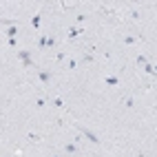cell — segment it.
<instances>
[{
	"instance_id": "6da1fadb",
	"label": "cell",
	"mask_w": 157,
	"mask_h": 157,
	"mask_svg": "<svg viewBox=\"0 0 157 157\" xmlns=\"http://www.w3.org/2000/svg\"><path fill=\"white\" fill-rule=\"evenodd\" d=\"M18 58H20V60H25V64H27V66H31V64H33V62H31V53H29V51H18Z\"/></svg>"
},
{
	"instance_id": "7a4b0ae2",
	"label": "cell",
	"mask_w": 157,
	"mask_h": 157,
	"mask_svg": "<svg viewBox=\"0 0 157 157\" xmlns=\"http://www.w3.org/2000/svg\"><path fill=\"white\" fill-rule=\"evenodd\" d=\"M80 131H82V133H84V135H86L89 139H91V142H93V144H100V139H97V135H93V133H91V131H86V128H80Z\"/></svg>"
},
{
	"instance_id": "3957f363",
	"label": "cell",
	"mask_w": 157,
	"mask_h": 157,
	"mask_svg": "<svg viewBox=\"0 0 157 157\" xmlns=\"http://www.w3.org/2000/svg\"><path fill=\"white\" fill-rule=\"evenodd\" d=\"M80 33H84V29H80V27H71V29H69V38H77Z\"/></svg>"
},
{
	"instance_id": "277c9868",
	"label": "cell",
	"mask_w": 157,
	"mask_h": 157,
	"mask_svg": "<svg viewBox=\"0 0 157 157\" xmlns=\"http://www.w3.org/2000/svg\"><path fill=\"white\" fill-rule=\"evenodd\" d=\"M64 150H66V155H75L77 153V144H66Z\"/></svg>"
},
{
	"instance_id": "5b68a950",
	"label": "cell",
	"mask_w": 157,
	"mask_h": 157,
	"mask_svg": "<svg viewBox=\"0 0 157 157\" xmlns=\"http://www.w3.org/2000/svg\"><path fill=\"white\" fill-rule=\"evenodd\" d=\"M40 80H42L44 84H47L49 80H51V71H40Z\"/></svg>"
},
{
	"instance_id": "8992f818",
	"label": "cell",
	"mask_w": 157,
	"mask_h": 157,
	"mask_svg": "<svg viewBox=\"0 0 157 157\" xmlns=\"http://www.w3.org/2000/svg\"><path fill=\"white\" fill-rule=\"evenodd\" d=\"M104 82L109 84V86H117V84H120V77H106Z\"/></svg>"
},
{
	"instance_id": "52a82bcc",
	"label": "cell",
	"mask_w": 157,
	"mask_h": 157,
	"mask_svg": "<svg viewBox=\"0 0 157 157\" xmlns=\"http://www.w3.org/2000/svg\"><path fill=\"white\" fill-rule=\"evenodd\" d=\"M47 40H49L47 36H40V40H38V47H40V49H44V47H47Z\"/></svg>"
},
{
	"instance_id": "ba28073f",
	"label": "cell",
	"mask_w": 157,
	"mask_h": 157,
	"mask_svg": "<svg viewBox=\"0 0 157 157\" xmlns=\"http://www.w3.org/2000/svg\"><path fill=\"white\" fill-rule=\"evenodd\" d=\"M16 33H18V27H9V29H7V36L9 38H13Z\"/></svg>"
},
{
	"instance_id": "9c48e42d",
	"label": "cell",
	"mask_w": 157,
	"mask_h": 157,
	"mask_svg": "<svg viewBox=\"0 0 157 157\" xmlns=\"http://www.w3.org/2000/svg\"><path fill=\"white\" fill-rule=\"evenodd\" d=\"M66 66H69V69H75V66H77V62H75L73 58H69V60H66Z\"/></svg>"
},
{
	"instance_id": "30bf717a",
	"label": "cell",
	"mask_w": 157,
	"mask_h": 157,
	"mask_svg": "<svg viewBox=\"0 0 157 157\" xmlns=\"http://www.w3.org/2000/svg\"><path fill=\"white\" fill-rule=\"evenodd\" d=\"M51 104H53V106H58V109H60V106H64V104H62V100H60V97H53V100H51Z\"/></svg>"
},
{
	"instance_id": "8fae6325",
	"label": "cell",
	"mask_w": 157,
	"mask_h": 157,
	"mask_svg": "<svg viewBox=\"0 0 157 157\" xmlns=\"http://www.w3.org/2000/svg\"><path fill=\"white\" fill-rule=\"evenodd\" d=\"M44 104H47V102H44V100H42V97H38V100H36V106H38V109H42V106H44Z\"/></svg>"
},
{
	"instance_id": "7c38bea8",
	"label": "cell",
	"mask_w": 157,
	"mask_h": 157,
	"mask_svg": "<svg viewBox=\"0 0 157 157\" xmlns=\"http://www.w3.org/2000/svg\"><path fill=\"white\" fill-rule=\"evenodd\" d=\"M137 64H144V66H146L148 62H146V58H144V55H139V58H137Z\"/></svg>"
},
{
	"instance_id": "4fadbf2b",
	"label": "cell",
	"mask_w": 157,
	"mask_h": 157,
	"mask_svg": "<svg viewBox=\"0 0 157 157\" xmlns=\"http://www.w3.org/2000/svg\"><path fill=\"white\" fill-rule=\"evenodd\" d=\"M144 71H146V73H155V66H150V64H146V66H144Z\"/></svg>"
},
{
	"instance_id": "5bb4252c",
	"label": "cell",
	"mask_w": 157,
	"mask_h": 157,
	"mask_svg": "<svg viewBox=\"0 0 157 157\" xmlns=\"http://www.w3.org/2000/svg\"><path fill=\"white\" fill-rule=\"evenodd\" d=\"M53 44H55V38H51V36H49V40H47V47H49V49H51V47H53Z\"/></svg>"
},
{
	"instance_id": "9a60e30c",
	"label": "cell",
	"mask_w": 157,
	"mask_h": 157,
	"mask_svg": "<svg viewBox=\"0 0 157 157\" xmlns=\"http://www.w3.org/2000/svg\"><path fill=\"white\" fill-rule=\"evenodd\" d=\"M131 18H133V20H137V18H139V11L133 9V11H131Z\"/></svg>"
},
{
	"instance_id": "2e32d148",
	"label": "cell",
	"mask_w": 157,
	"mask_h": 157,
	"mask_svg": "<svg viewBox=\"0 0 157 157\" xmlns=\"http://www.w3.org/2000/svg\"><path fill=\"white\" fill-rule=\"evenodd\" d=\"M53 157H62V155H53Z\"/></svg>"
},
{
	"instance_id": "e0dca14e",
	"label": "cell",
	"mask_w": 157,
	"mask_h": 157,
	"mask_svg": "<svg viewBox=\"0 0 157 157\" xmlns=\"http://www.w3.org/2000/svg\"><path fill=\"white\" fill-rule=\"evenodd\" d=\"M155 73H157V66H155Z\"/></svg>"
}]
</instances>
